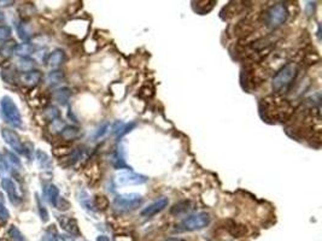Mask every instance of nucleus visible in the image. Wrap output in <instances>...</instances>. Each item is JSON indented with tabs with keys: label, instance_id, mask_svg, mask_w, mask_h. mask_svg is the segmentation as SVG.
Listing matches in <instances>:
<instances>
[{
	"label": "nucleus",
	"instance_id": "1",
	"mask_svg": "<svg viewBox=\"0 0 322 241\" xmlns=\"http://www.w3.org/2000/svg\"><path fill=\"white\" fill-rule=\"evenodd\" d=\"M297 74L298 68L295 63H288V64L284 65L273 77L272 87L274 92L276 94H284L287 92L292 86L293 81L297 77Z\"/></svg>",
	"mask_w": 322,
	"mask_h": 241
},
{
	"label": "nucleus",
	"instance_id": "2",
	"mask_svg": "<svg viewBox=\"0 0 322 241\" xmlns=\"http://www.w3.org/2000/svg\"><path fill=\"white\" fill-rule=\"evenodd\" d=\"M0 113H1L2 120L14 128H22L23 127V120H22L19 109L15 104L14 99L10 98V96L5 95L0 100Z\"/></svg>",
	"mask_w": 322,
	"mask_h": 241
},
{
	"label": "nucleus",
	"instance_id": "3",
	"mask_svg": "<svg viewBox=\"0 0 322 241\" xmlns=\"http://www.w3.org/2000/svg\"><path fill=\"white\" fill-rule=\"evenodd\" d=\"M288 11L284 4H275L265 12V23L270 29H276L286 22Z\"/></svg>",
	"mask_w": 322,
	"mask_h": 241
},
{
	"label": "nucleus",
	"instance_id": "4",
	"mask_svg": "<svg viewBox=\"0 0 322 241\" xmlns=\"http://www.w3.org/2000/svg\"><path fill=\"white\" fill-rule=\"evenodd\" d=\"M211 222V217L207 212H198V214L191 215L182 220L180 223V230L184 232H196V230H202L207 228Z\"/></svg>",
	"mask_w": 322,
	"mask_h": 241
},
{
	"label": "nucleus",
	"instance_id": "5",
	"mask_svg": "<svg viewBox=\"0 0 322 241\" xmlns=\"http://www.w3.org/2000/svg\"><path fill=\"white\" fill-rule=\"evenodd\" d=\"M144 199L140 194L131 193V194L117 195L114 200V206L120 212H131L141 206Z\"/></svg>",
	"mask_w": 322,
	"mask_h": 241
},
{
	"label": "nucleus",
	"instance_id": "6",
	"mask_svg": "<svg viewBox=\"0 0 322 241\" xmlns=\"http://www.w3.org/2000/svg\"><path fill=\"white\" fill-rule=\"evenodd\" d=\"M1 136L4 141L11 147L12 149L19 154H25V145L22 143L21 138L19 134L15 130H11L9 128H2L1 129Z\"/></svg>",
	"mask_w": 322,
	"mask_h": 241
},
{
	"label": "nucleus",
	"instance_id": "7",
	"mask_svg": "<svg viewBox=\"0 0 322 241\" xmlns=\"http://www.w3.org/2000/svg\"><path fill=\"white\" fill-rule=\"evenodd\" d=\"M148 177L141 174H136L133 171H123L116 176V182L121 186H127V185H143L148 182Z\"/></svg>",
	"mask_w": 322,
	"mask_h": 241
},
{
	"label": "nucleus",
	"instance_id": "8",
	"mask_svg": "<svg viewBox=\"0 0 322 241\" xmlns=\"http://www.w3.org/2000/svg\"><path fill=\"white\" fill-rule=\"evenodd\" d=\"M1 187L4 189V192L6 193L9 200L14 205H19L22 203V197L19 195V188H17L16 184L14 182V180L10 179V177H2L1 179Z\"/></svg>",
	"mask_w": 322,
	"mask_h": 241
},
{
	"label": "nucleus",
	"instance_id": "9",
	"mask_svg": "<svg viewBox=\"0 0 322 241\" xmlns=\"http://www.w3.org/2000/svg\"><path fill=\"white\" fill-rule=\"evenodd\" d=\"M169 204L168 198L162 197L159 199H157L156 202H153L152 204H150L149 206H146L145 209L141 211V216L143 217H153L154 215L159 214L161 211H163Z\"/></svg>",
	"mask_w": 322,
	"mask_h": 241
},
{
	"label": "nucleus",
	"instance_id": "10",
	"mask_svg": "<svg viewBox=\"0 0 322 241\" xmlns=\"http://www.w3.org/2000/svg\"><path fill=\"white\" fill-rule=\"evenodd\" d=\"M42 74L39 70H32L28 73H22L19 75V81L27 87H34V86L39 85L41 81Z\"/></svg>",
	"mask_w": 322,
	"mask_h": 241
},
{
	"label": "nucleus",
	"instance_id": "11",
	"mask_svg": "<svg viewBox=\"0 0 322 241\" xmlns=\"http://www.w3.org/2000/svg\"><path fill=\"white\" fill-rule=\"evenodd\" d=\"M59 223H60V225H62L63 229H64L65 232L69 233V234L75 235V237H77V235L80 234L77 221H76L75 218L68 217V216H60Z\"/></svg>",
	"mask_w": 322,
	"mask_h": 241
},
{
	"label": "nucleus",
	"instance_id": "12",
	"mask_svg": "<svg viewBox=\"0 0 322 241\" xmlns=\"http://www.w3.org/2000/svg\"><path fill=\"white\" fill-rule=\"evenodd\" d=\"M65 60V52L60 48H57V50L52 51L50 53V56L47 57L46 64L51 68H58L59 65H62Z\"/></svg>",
	"mask_w": 322,
	"mask_h": 241
},
{
	"label": "nucleus",
	"instance_id": "13",
	"mask_svg": "<svg viewBox=\"0 0 322 241\" xmlns=\"http://www.w3.org/2000/svg\"><path fill=\"white\" fill-rule=\"evenodd\" d=\"M44 194L46 197V200L51 205L56 206L58 199H59V189L55 185H47L44 188Z\"/></svg>",
	"mask_w": 322,
	"mask_h": 241
},
{
	"label": "nucleus",
	"instance_id": "14",
	"mask_svg": "<svg viewBox=\"0 0 322 241\" xmlns=\"http://www.w3.org/2000/svg\"><path fill=\"white\" fill-rule=\"evenodd\" d=\"M34 52H35L34 44H32V42L29 41L22 42V44L17 45L16 48H15V53L21 58L29 57V56H32Z\"/></svg>",
	"mask_w": 322,
	"mask_h": 241
},
{
	"label": "nucleus",
	"instance_id": "15",
	"mask_svg": "<svg viewBox=\"0 0 322 241\" xmlns=\"http://www.w3.org/2000/svg\"><path fill=\"white\" fill-rule=\"evenodd\" d=\"M80 135H81V130L77 128V127L74 126L64 127V129L60 131V136L67 141L76 140L77 138H80Z\"/></svg>",
	"mask_w": 322,
	"mask_h": 241
},
{
	"label": "nucleus",
	"instance_id": "16",
	"mask_svg": "<svg viewBox=\"0 0 322 241\" xmlns=\"http://www.w3.org/2000/svg\"><path fill=\"white\" fill-rule=\"evenodd\" d=\"M16 68L17 70H19L21 73L32 72V70H35V60L29 57L19 58L16 62Z\"/></svg>",
	"mask_w": 322,
	"mask_h": 241
},
{
	"label": "nucleus",
	"instance_id": "17",
	"mask_svg": "<svg viewBox=\"0 0 322 241\" xmlns=\"http://www.w3.org/2000/svg\"><path fill=\"white\" fill-rule=\"evenodd\" d=\"M16 42L14 40H7V41L2 42L1 47H0V57L4 59H9L11 56L15 53V48H16Z\"/></svg>",
	"mask_w": 322,
	"mask_h": 241
},
{
	"label": "nucleus",
	"instance_id": "18",
	"mask_svg": "<svg viewBox=\"0 0 322 241\" xmlns=\"http://www.w3.org/2000/svg\"><path fill=\"white\" fill-rule=\"evenodd\" d=\"M5 162H6L7 164H9L10 167H11L14 170H17V171H21L22 170V163L21 161H19V157L16 156L15 153H12V152L10 151H5V157H4Z\"/></svg>",
	"mask_w": 322,
	"mask_h": 241
},
{
	"label": "nucleus",
	"instance_id": "19",
	"mask_svg": "<svg viewBox=\"0 0 322 241\" xmlns=\"http://www.w3.org/2000/svg\"><path fill=\"white\" fill-rule=\"evenodd\" d=\"M37 159L41 169L50 170L52 168V161H51L49 154L45 153V152L41 151V149H38L37 151Z\"/></svg>",
	"mask_w": 322,
	"mask_h": 241
},
{
	"label": "nucleus",
	"instance_id": "20",
	"mask_svg": "<svg viewBox=\"0 0 322 241\" xmlns=\"http://www.w3.org/2000/svg\"><path fill=\"white\" fill-rule=\"evenodd\" d=\"M64 73L60 72V70H53L47 76V83L50 86H58L64 81Z\"/></svg>",
	"mask_w": 322,
	"mask_h": 241
},
{
	"label": "nucleus",
	"instance_id": "21",
	"mask_svg": "<svg viewBox=\"0 0 322 241\" xmlns=\"http://www.w3.org/2000/svg\"><path fill=\"white\" fill-rule=\"evenodd\" d=\"M191 210V203L189 202V200H182V202L177 203V204H175L173 207L170 209V214L171 215H181V214H185V212L189 211Z\"/></svg>",
	"mask_w": 322,
	"mask_h": 241
},
{
	"label": "nucleus",
	"instance_id": "22",
	"mask_svg": "<svg viewBox=\"0 0 322 241\" xmlns=\"http://www.w3.org/2000/svg\"><path fill=\"white\" fill-rule=\"evenodd\" d=\"M70 96H72V91L67 87L60 88V90H58L57 92L55 93V99L58 103L62 104V105H65V104L69 101Z\"/></svg>",
	"mask_w": 322,
	"mask_h": 241
},
{
	"label": "nucleus",
	"instance_id": "23",
	"mask_svg": "<svg viewBox=\"0 0 322 241\" xmlns=\"http://www.w3.org/2000/svg\"><path fill=\"white\" fill-rule=\"evenodd\" d=\"M111 161H113V166L115 167L116 169L127 168V164H126V162H124L122 151H120V149H117V151L114 152L113 159H111Z\"/></svg>",
	"mask_w": 322,
	"mask_h": 241
},
{
	"label": "nucleus",
	"instance_id": "24",
	"mask_svg": "<svg viewBox=\"0 0 322 241\" xmlns=\"http://www.w3.org/2000/svg\"><path fill=\"white\" fill-rule=\"evenodd\" d=\"M93 207L97 210H106L109 207V199L105 195H97L93 200Z\"/></svg>",
	"mask_w": 322,
	"mask_h": 241
},
{
	"label": "nucleus",
	"instance_id": "25",
	"mask_svg": "<svg viewBox=\"0 0 322 241\" xmlns=\"http://www.w3.org/2000/svg\"><path fill=\"white\" fill-rule=\"evenodd\" d=\"M25 27H27V24H25L23 21H19V23L16 24L17 34H19V37H21L22 40H24V42H27V40H29L32 35L29 34V30H28Z\"/></svg>",
	"mask_w": 322,
	"mask_h": 241
},
{
	"label": "nucleus",
	"instance_id": "26",
	"mask_svg": "<svg viewBox=\"0 0 322 241\" xmlns=\"http://www.w3.org/2000/svg\"><path fill=\"white\" fill-rule=\"evenodd\" d=\"M44 115H45V117H46V120L52 122V121L58 120V118H59L60 112H59V110L56 108V106H49V108L44 111Z\"/></svg>",
	"mask_w": 322,
	"mask_h": 241
},
{
	"label": "nucleus",
	"instance_id": "27",
	"mask_svg": "<svg viewBox=\"0 0 322 241\" xmlns=\"http://www.w3.org/2000/svg\"><path fill=\"white\" fill-rule=\"evenodd\" d=\"M9 238L11 239V241H25L23 234L19 232V229L16 225H11V227H10Z\"/></svg>",
	"mask_w": 322,
	"mask_h": 241
},
{
	"label": "nucleus",
	"instance_id": "28",
	"mask_svg": "<svg viewBox=\"0 0 322 241\" xmlns=\"http://www.w3.org/2000/svg\"><path fill=\"white\" fill-rule=\"evenodd\" d=\"M60 240H62V238L58 235L57 230H56L55 228H50V229H47L41 239V241H60Z\"/></svg>",
	"mask_w": 322,
	"mask_h": 241
},
{
	"label": "nucleus",
	"instance_id": "29",
	"mask_svg": "<svg viewBox=\"0 0 322 241\" xmlns=\"http://www.w3.org/2000/svg\"><path fill=\"white\" fill-rule=\"evenodd\" d=\"M110 128H111V126H110V123H109V122H105V123L101 124V126L98 127L97 130H95V139H97V140H98V139L104 138V136H105L106 134L109 133Z\"/></svg>",
	"mask_w": 322,
	"mask_h": 241
},
{
	"label": "nucleus",
	"instance_id": "30",
	"mask_svg": "<svg viewBox=\"0 0 322 241\" xmlns=\"http://www.w3.org/2000/svg\"><path fill=\"white\" fill-rule=\"evenodd\" d=\"M11 37V28L7 25H0V42H5Z\"/></svg>",
	"mask_w": 322,
	"mask_h": 241
},
{
	"label": "nucleus",
	"instance_id": "31",
	"mask_svg": "<svg viewBox=\"0 0 322 241\" xmlns=\"http://www.w3.org/2000/svg\"><path fill=\"white\" fill-rule=\"evenodd\" d=\"M37 202H38V209H39L40 217H41V220L44 221V222H47V220H49V212H47V210L45 209V206L42 205L41 200L39 199L38 195H37Z\"/></svg>",
	"mask_w": 322,
	"mask_h": 241
},
{
	"label": "nucleus",
	"instance_id": "32",
	"mask_svg": "<svg viewBox=\"0 0 322 241\" xmlns=\"http://www.w3.org/2000/svg\"><path fill=\"white\" fill-rule=\"evenodd\" d=\"M64 127H65L64 122H63L62 120H59V118H58V120H55V121L51 122V129H52L53 131H59V133H60V131L64 129Z\"/></svg>",
	"mask_w": 322,
	"mask_h": 241
},
{
	"label": "nucleus",
	"instance_id": "33",
	"mask_svg": "<svg viewBox=\"0 0 322 241\" xmlns=\"http://www.w3.org/2000/svg\"><path fill=\"white\" fill-rule=\"evenodd\" d=\"M69 206H70L69 203H68L67 200L64 199V198H60V197H59V199H58L57 204H56V207H57L58 210H62V211H65V210H68V209H69Z\"/></svg>",
	"mask_w": 322,
	"mask_h": 241
},
{
	"label": "nucleus",
	"instance_id": "34",
	"mask_svg": "<svg viewBox=\"0 0 322 241\" xmlns=\"http://www.w3.org/2000/svg\"><path fill=\"white\" fill-rule=\"evenodd\" d=\"M134 127H135V123H134V122H132L131 124H124L123 129H122V130L120 131V134H118V135H117V139L122 138V136L126 135L127 133H129V131H131L132 129L134 128Z\"/></svg>",
	"mask_w": 322,
	"mask_h": 241
},
{
	"label": "nucleus",
	"instance_id": "35",
	"mask_svg": "<svg viewBox=\"0 0 322 241\" xmlns=\"http://www.w3.org/2000/svg\"><path fill=\"white\" fill-rule=\"evenodd\" d=\"M10 217V214L9 211H7L6 207L4 206V205L0 203V221H2V222H5V221L9 220Z\"/></svg>",
	"mask_w": 322,
	"mask_h": 241
},
{
	"label": "nucleus",
	"instance_id": "36",
	"mask_svg": "<svg viewBox=\"0 0 322 241\" xmlns=\"http://www.w3.org/2000/svg\"><path fill=\"white\" fill-rule=\"evenodd\" d=\"M6 170H7L6 162H5L4 157H2L1 154H0V175H2V174H4V172H6Z\"/></svg>",
	"mask_w": 322,
	"mask_h": 241
},
{
	"label": "nucleus",
	"instance_id": "37",
	"mask_svg": "<svg viewBox=\"0 0 322 241\" xmlns=\"http://www.w3.org/2000/svg\"><path fill=\"white\" fill-rule=\"evenodd\" d=\"M97 241H110L108 237H105V235H99V237L97 238Z\"/></svg>",
	"mask_w": 322,
	"mask_h": 241
},
{
	"label": "nucleus",
	"instance_id": "38",
	"mask_svg": "<svg viewBox=\"0 0 322 241\" xmlns=\"http://www.w3.org/2000/svg\"><path fill=\"white\" fill-rule=\"evenodd\" d=\"M164 241H185V240L184 239H179V238H169V239H167Z\"/></svg>",
	"mask_w": 322,
	"mask_h": 241
},
{
	"label": "nucleus",
	"instance_id": "39",
	"mask_svg": "<svg viewBox=\"0 0 322 241\" xmlns=\"http://www.w3.org/2000/svg\"><path fill=\"white\" fill-rule=\"evenodd\" d=\"M2 19H4V15H2L1 12H0V21H2Z\"/></svg>",
	"mask_w": 322,
	"mask_h": 241
}]
</instances>
